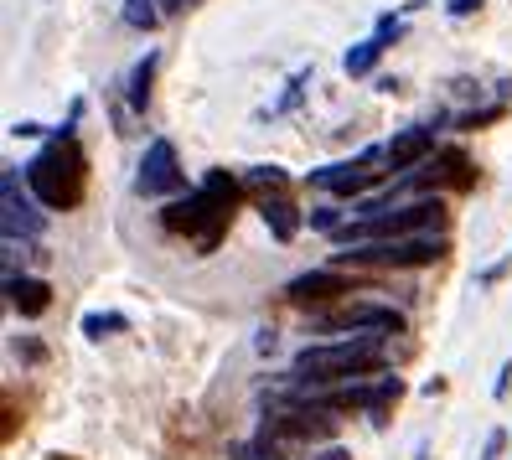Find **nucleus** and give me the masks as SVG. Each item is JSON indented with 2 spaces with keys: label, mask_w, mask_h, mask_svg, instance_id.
I'll return each instance as SVG.
<instances>
[{
  "label": "nucleus",
  "mask_w": 512,
  "mask_h": 460,
  "mask_svg": "<svg viewBox=\"0 0 512 460\" xmlns=\"http://www.w3.org/2000/svg\"><path fill=\"white\" fill-rule=\"evenodd\" d=\"M233 202H238V181L228 171H207L197 192H187L182 202H171L161 212V223H166V233H187V238H197L202 254H213L218 238L228 233Z\"/></svg>",
  "instance_id": "obj_1"
},
{
  "label": "nucleus",
  "mask_w": 512,
  "mask_h": 460,
  "mask_svg": "<svg viewBox=\"0 0 512 460\" xmlns=\"http://www.w3.org/2000/svg\"><path fill=\"white\" fill-rule=\"evenodd\" d=\"M388 347H383V331L368 336H342V342H321V347H300L295 352V378H306L316 388L326 383H342V378H363V373H383Z\"/></svg>",
  "instance_id": "obj_2"
},
{
  "label": "nucleus",
  "mask_w": 512,
  "mask_h": 460,
  "mask_svg": "<svg viewBox=\"0 0 512 460\" xmlns=\"http://www.w3.org/2000/svg\"><path fill=\"white\" fill-rule=\"evenodd\" d=\"M83 181H88V161L83 150L73 145V135H57L52 145H42L32 166H26V187H32V197L52 212H68L83 202Z\"/></svg>",
  "instance_id": "obj_3"
},
{
  "label": "nucleus",
  "mask_w": 512,
  "mask_h": 460,
  "mask_svg": "<svg viewBox=\"0 0 512 460\" xmlns=\"http://www.w3.org/2000/svg\"><path fill=\"white\" fill-rule=\"evenodd\" d=\"M440 223H445V202L440 197H419L409 207L383 212V218L342 223L337 243H342V249H357V243H378V238H419V233H440Z\"/></svg>",
  "instance_id": "obj_4"
},
{
  "label": "nucleus",
  "mask_w": 512,
  "mask_h": 460,
  "mask_svg": "<svg viewBox=\"0 0 512 460\" xmlns=\"http://www.w3.org/2000/svg\"><path fill=\"white\" fill-rule=\"evenodd\" d=\"M445 254L440 233H419V238H378V243H357V249L337 254V269H425Z\"/></svg>",
  "instance_id": "obj_5"
},
{
  "label": "nucleus",
  "mask_w": 512,
  "mask_h": 460,
  "mask_svg": "<svg viewBox=\"0 0 512 460\" xmlns=\"http://www.w3.org/2000/svg\"><path fill=\"white\" fill-rule=\"evenodd\" d=\"M373 166H388V145H368V150H357L352 161H337V166L311 171V187H321V192H331V197H363L373 181L383 176V171H373Z\"/></svg>",
  "instance_id": "obj_6"
},
{
  "label": "nucleus",
  "mask_w": 512,
  "mask_h": 460,
  "mask_svg": "<svg viewBox=\"0 0 512 460\" xmlns=\"http://www.w3.org/2000/svg\"><path fill=\"white\" fill-rule=\"evenodd\" d=\"M331 429H337V419H331L326 409H285V414H269L259 435H269L280 450H290V445H316V440H331Z\"/></svg>",
  "instance_id": "obj_7"
},
{
  "label": "nucleus",
  "mask_w": 512,
  "mask_h": 460,
  "mask_svg": "<svg viewBox=\"0 0 512 460\" xmlns=\"http://www.w3.org/2000/svg\"><path fill=\"white\" fill-rule=\"evenodd\" d=\"M182 187H187V176H182V161H176V145L150 140L145 161H140V176H135V192L140 197H166V192H182Z\"/></svg>",
  "instance_id": "obj_8"
},
{
  "label": "nucleus",
  "mask_w": 512,
  "mask_h": 460,
  "mask_svg": "<svg viewBox=\"0 0 512 460\" xmlns=\"http://www.w3.org/2000/svg\"><path fill=\"white\" fill-rule=\"evenodd\" d=\"M0 212H6V238L32 243V238H42V228H47V218L37 212V202L21 197V171H16V166L0 171Z\"/></svg>",
  "instance_id": "obj_9"
},
{
  "label": "nucleus",
  "mask_w": 512,
  "mask_h": 460,
  "mask_svg": "<svg viewBox=\"0 0 512 460\" xmlns=\"http://www.w3.org/2000/svg\"><path fill=\"white\" fill-rule=\"evenodd\" d=\"M316 331H404V316L394 305H373V300H357V305H342V311H331L316 321Z\"/></svg>",
  "instance_id": "obj_10"
},
{
  "label": "nucleus",
  "mask_w": 512,
  "mask_h": 460,
  "mask_svg": "<svg viewBox=\"0 0 512 460\" xmlns=\"http://www.w3.org/2000/svg\"><path fill=\"white\" fill-rule=\"evenodd\" d=\"M352 274L347 269H311V274H300V280H290L285 285V300H295V305H311V300H326V295H352Z\"/></svg>",
  "instance_id": "obj_11"
},
{
  "label": "nucleus",
  "mask_w": 512,
  "mask_h": 460,
  "mask_svg": "<svg viewBox=\"0 0 512 460\" xmlns=\"http://www.w3.org/2000/svg\"><path fill=\"white\" fill-rule=\"evenodd\" d=\"M435 150V125H409L404 135H394L388 140V171H399V176H409L419 161H425Z\"/></svg>",
  "instance_id": "obj_12"
},
{
  "label": "nucleus",
  "mask_w": 512,
  "mask_h": 460,
  "mask_svg": "<svg viewBox=\"0 0 512 460\" xmlns=\"http://www.w3.org/2000/svg\"><path fill=\"white\" fill-rule=\"evenodd\" d=\"M471 187V166H466V156L461 150H445L440 161H430L425 171H409V187Z\"/></svg>",
  "instance_id": "obj_13"
},
{
  "label": "nucleus",
  "mask_w": 512,
  "mask_h": 460,
  "mask_svg": "<svg viewBox=\"0 0 512 460\" xmlns=\"http://www.w3.org/2000/svg\"><path fill=\"white\" fill-rule=\"evenodd\" d=\"M6 295L11 305L32 321V316H47V305H52V285L47 280H32V274H6Z\"/></svg>",
  "instance_id": "obj_14"
},
{
  "label": "nucleus",
  "mask_w": 512,
  "mask_h": 460,
  "mask_svg": "<svg viewBox=\"0 0 512 460\" xmlns=\"http://www.w3.org/2000/svg\"><path fill=\"white\" fill-rule=\"evenodd\" d=\"M259 212H264L269 233H275L280 243H290V238L300 233V212H295V202H290V197H259Z\"/></svg>",
  "instance_id": "obj_15"
},
{
  "label": "nucleus",
  "mask_w": 512,
  "mask_h": 460,
  "mask_svg": "<svg viewBox=\"0 0 512 460\" xmlns=\"http://www.w3.org/2000/svg\"><path fill=\"white\" fill-rule=\"evenodd\" d=\"M388 47L378 42V37H363L357 47H347V57H342V68H347V78H368L373 68H378V57H383Z\"/></svg>",
  "instance_id": "obj_16"
},
{
  "label": "nucleus",
  "mask_w": 512,
  "mask_h": 460,
  "mask_svg": "<svg viewBox=\"0 0 512 460\" xmlns=\"http://www.w3.org/2000/svg\"><path fill=\"white\" fill-rule=\"evenodd\" d=\"M244 187H249L254 197H285V192H290V176H285L280 166H254V171L244 176Z\"/></svg>",
  "instance_id": "obj_17"
},
{
  "label": "nucleus",
  "mask_w": 512,
  "mask_h": 460,
  "mask_svg": "<svg viewBox=\"0 0 512 460\" xmlns=\"http://www.w3.org/2000/svg\"><path fill=\"white\" fill-rule=\"evenodd\" d=\"M156 63H161V57H156V52H145L140 63L130 68V88H125V94H130V104H135V109H145V104H150V78H156Z\"/></svg>",
  "instance_id": "obj_18"
},
{
  "label": "nucleus",
  "mask_w": 512,
  "mask_h": 460,
  "mask_svg": "<svg viewBox=\"0 0 512 460\" xmlns=\"http://www.w3.org/2000/svg\"><path fill=\"white\" fill-rule=\"evenodd\" d=\"M311 73H316V68H295V73H290V83H285V94H280L275 104L264 109V119H280V114H290V109L300 104V94H306V83H311Z\"/></svg>",
  "instance_id": "obj_19"
},
{
  "label": "nucleus",
  "mask_w": 512,
  "mask_h": 460,
  "mask_svg": "<svg viewBox=\"0 0 512 460\" xmlns=\"http://www.w3.org/2000/svg\"><path fill=\"white\" fill-rule=\"evenodd\" d=\"M114 331H130V321L119 311H88L83 316V336H88V342H104V336H114Z\"/></svg>",
  "instance_id": "obj_20"
},
{
  "label": "nucleus",
  "mask_w": 512,
  "mask_h": 460,
  "mask_svg": "<svg viewBox=\"0 0 512 460\" xmlns=\"http://www.w3.org/2000/svg\"><path fill=\"white\" fill-rule=\"evenodd\" d=\"M161 0H125V21L135 26V32H156V21H161Z\"/></svg>",
  "instance_id": "obj_21"
},
{
  "label": "nucleus",
  "mask_w": 512,
  "mask_h": 460,
  "mask_svg": "<svg viewBox=\"0 0 512 460\" xmlns=\"http://www.w3.org/2000/svg\"><path fill=\"white\" fill-rule=\"evenodd\" d=\"M342 223H347V212H337V207H316V212H311V228H316V233H337Z\"/></svg>",
  "instance_id": "obj_22"
},
{
  "label": "nucleus",
  "mask_w": 512,
  "mask_h": 460,
  "mask_svg": "<svg viewBox=\"0 0 512 460\" xmlns=\"http://www.w3.org/2000/svg\"><path fill=\"white\" fill-rule=\"evenodd\" d=\"M373 37H378L383 47H394V42L404 37V21H399V16H378V26H373Z\"/></svg>",
  "instance_id": "obj_23"
},
{
  "label": "nucleus",
  "mask_w": 512,
  "mask_h": 460,
  "mask_svg": "<svg viewBox=\"0 0 512 460\" xmlns=\"http://www.w3.org/2000/svg\"><path fill=\"white\" fill-rule=\"evenodd\" d=\"M445 11L456 16V21H466V16H476V11H481V0H445Z\"/></svg>",
  "instance_id": "obj_24"
},
{
  "label": "nucleus",
  "mask_w": 512,
  "mask_h": 460,
  "mask_svg": "<svg viewBox=\"0 0 512 460\" xmlns=\"http://www.w3.org/2000/svg\"><path fill=\"white\" fill-rule=\"evenodd\" d=\"M497 114H502V109H481V114H466V119H461V130H476V125H492Z\"/></svg>",
  "instance_id": "obj_25"
},
{
  "label": "nucleus",
  "mask_w": 512,
  "mask_h": 460,
  "mask_svg": "<svg viewBox=\"0 0 512 460\" xmlns=\"http://www.w3.org/2000/svg\"><path fill=\"white\" fill-rule=\"evenodd\" d=\"M502 445H507V435H502V429H492V435H487V450H481V460H497Z\"/></svg>",
  "instance_id": "obj_26"
},
{
  "label": "nucleus",
  "mask_w": 512,
  "mask_h": 460,
  "mask_svg": "<svg viewBox=\"0 0 512 460\" xmlns=\"http://www.w3.org/2000/svg\"><path fill=\"white\" fill-rule=\"evenodd\" d=\"M11 135H21V140H32V135H42V125H37V119H16V125H11Z\"/></svg>",
  "instance_id": "obj_27"
},
{
  "label": "nucleus",
  "mask_w": 512,
  "mask_h": 460,
  "mask_svg": "<svg viewBox=\"0 0 512 460\" xmlns=\"http://www.w3.org/2000/svg\"><path fill=\"white\" fill-rule=\"evenodd\" d=\"M16 357H26V362H42L47 352H42L37 342H16Z\"/></svg>",
  "instance_id": "obj_28"
},
{
  "label": "nucleus",
  "mask_w": 512,
  "mask_h": 460,
  "mask_svg": "<svg viewBox=\"0 0 512 460\" xmlns=\"http://www.w3.org/2000/svg\"><path fill=\"white\" fill-rule=\"evenodd\" d=\"M507 383H512V362H502V373H497V383H492V393H497V398H507Z\"/></svg>",
  "instance_id": "obj_29"
},
{
  "label": "nucleus",
  "mask_w": 512,
  "mask_h": 460,
  "mask_svg": "<svg viewBox=\"0 0 512 460\" xmlns=\"http://www.w3.org/2000/svg\"><path fill=\"white\" fill-rule=\"evenodd\" d=\"M316 460H352V450H342V445H331V450H321Z\"/></svg>",
  "instance_id": "obj_30"
},
{
  "label": "nucleus",
  "mask_w": 512,
  "mask_h": 460,
  "mask_svg": "<svg viewBox=\"0 0 512 460\" xmlns=\"http://www.w3.org/2000/svg\"><path fill=\"white\" fill-rule=\"evenodd\" d=\"M161 6H166V11H182V6H187V0H161Z\"/></svg>",
  "instance_id": "obj_31"
}]
</instances>
